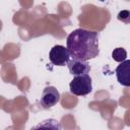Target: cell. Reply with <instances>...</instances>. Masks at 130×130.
<instances>
[{"instance_id": "ba28073f", "label": "cell", "mask_w": 130, "mask_h": 130, "mask_svg": "<svg viewBox=\"0 0 130 130\" xmlns=\"http://www.w3.org/2000/svg\"><path fill=\"white\" fill-rule=\"evenodd\" d=\"M117 18L120 21H122L126 24H129L130 23V10H121L118 13Z\"/></svg>"}, {"instance_id": "3957f363", "label": "cell", "mask_w": 130, "mask_h": 130, "mask_svg": "<svg viewBox=\"0 0 130 130\" xmlns=\"http://www.w3.org/2000/svg\"><path fill=\"white\" fill-rule=\"evenodd\" d=\"M70 57H71V55H70L67 47H64L62 45L54 46L49 53V59H50L51 63L55 66L67 65L70 60Z\"/></svg>"}, {"instance_id": "52a82bcc", "label": "cell", "mask_w": 130, "mask_h": 130, "mask_svg": "<svg viewBox=\"0 0 130 130\" xmlns=\"http://www.w3.org/2000/svg\"><path fill=\"white\" fill-rule=\"evenodd\" d=\"M112 58L115 61L121 63V62H123V61L126 60V58H127V52H126V50L124 48H116L112 52Z\"/></svg>"}, {"instance_id": "8992f818", "label": "cell", "mask_w": 130, "mask_h": 130, "mask_svg": "<svg viewBox=\"0 0 130 130\" xmlns=\"http://www.w3.org/2000/svg\"><path fill=\"white\" fill-rule=\"evenodd\" d=\"M117 80L123 86H130V60L121 62L116 68Z\"/></svg>"}, {"instance_id": "277c9868", "label": "cell", "mask_w": 130, "mask_h": 130, "mask_svg": "<svg viewBox=\"0 0 130 130\" xmlns=\"http://www.w3.org/2000/svg\"><path fill=\"white\" fill-rule=\"evenodd\" d=\"M60 101V93L54 86H47L42 92L40 104L44 109H50L54 107Z\"/></svg>"}, {"instance_id": "5b68a950", "label": "cell", "mask_w": 130, "mask_h": 130, "mask_svg": "<svg viewBox=\"0 0 130 130\" xmlns=\"http://www.w3.org/2000/svg\"><path fill=\"white\" fill-rule=\"evenodd\" d=\"M67 66H68V70L70 74L74 76L81 75V74H87L90 71V66L86 60L72 58L71 60H69Z\"/></svg>"}, {"instance_id": "6da1fadb", "label": "cell", "mask_w": 130, "mask_h": 130, "mask_svg": "<svg viewBox=\"0 0 130 130\" xmlns=\"http://www.w3.org/2000/svg\"><path fill=\"white\" fill-rule=\"evenodd\" d=\"M67 49L72 58L90 60L95 58L99 53V35L95 31L83 28L74 29L66 40Z\"/></svg>"}, {"instance_id": "7a4b0ae2", "label": "cell", "mask_w": 130, "mask_h": 130, "mask_svg": "<svg viewBox=\"0 0 130 130\" xmlns=\"http://www.w3.org/2000/svg\"><path fill=\"white\" fill-rule=\"evenodd\" d=\"M69 88L72 94L79 96L90 93L92 90V82L90 76L88 74L76 75L69 83Z\"/></svg>"}]
</instances>
